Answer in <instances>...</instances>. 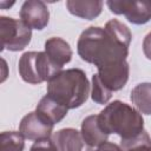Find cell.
<instances>
[{
	"mask_svg": "<svg viewBox=\"0 0 151 151\" xmlns=\"http://www.w3.org/2000/svg\"><path fill=\"white\" fill-rule=\"evenodd\" d=\"M143 52L144 55L151 60V32H149L143 40Z\"/></svg>",
	"mask_w": 151,
	"mask_h": 151,
	"instance_id": "cell-20",
	"label": "cell"
},
{
	"mask_svg": "<svg viewBox=\"0 0 151 151\" xmlns=\"http://www.w3.org/2000/svg\"><path fill=\"white\" fill-rule=\"evenodd\" d=\"M66 7L68 12L78 18L93 20L103 9V1L100 0H67Z\"/></svg>",
	"mask_w": 151,
	"mask_h": 151,
	"instance_id": "cell-14",
	"label": "cell"
},
{
	"mask_svg": "<svg viewBox=\"0 0 151 151\" xmlns=\"http://www.w3.org/2000/svg\"><path fill=\"white\" fill-rule=\"evenodd\" d=\"M123 151H151V138L147 131H143L136 138L129 140H120Z\"/></svg>",
	"mask_w": 151,
	"mask_h": 151,
	"instance_id": "cell-17",
	"label": "cell"
},
{
	"mask_svg": "<svg viewBox=\"0 0 151 151\" xmlns=\"http://www.w3.org/2000/svg\"><path fill=\"white\" fill-rule=\"evenodd\" d=\"M94 151H123V149H122L119 145L114 144V143L105 142L104 144L99 145V146L97 147V150H94Z\"/></svg>",
	"mask_w": 151,
	"mask_h": 151,
	"instance_id": "cell-21",
	"label": "cell"
},
{
	"mask_svg": "<svg viewBox=\"0 0 151 151\" xmlns=\"http://www.w3.org/2000/svg\"><path fill=\"white\" fill-rule=\"evenodd\" d=\"M97 74L99 76L101 83L111 92H114L122 90L126 85L130 74V66L127 61H123L112 66L99 68Z\"/></svg>",
	"mask_w": 151,
	"mask_h": 151,
	"instance_id": "cell-10",
	"label": "cell"
},
{
	"mask_svg": "<svg viewBox=\"0 0 151 151\" xmlns=\"http://www.w3.org/2000/svg\"><path fill=\"white\" fill-rule=\"evenodd\" d=\"M131 39L129 27L112 19L105 27L91 26L83 31L77 42V52L84 61L99 70L126 61Z\"/></svg>",
	"mask_w": 151,
	"mask_h": 151,
	"instance_id": "cell-1",
	"label": "cell"
},
{
	"mask_svg": "<svg viewBox=\"0 0 151 151\" xmlns=\"http://www.w3.org/2000/svg\"><path fill=\"white\" fill-rule=\"evenodd\" d=\"M88 94L90 83L80 68L64 70L47 81V96L68 110L80 107L87 100Z\"/></svg>",
	"mask_w": 151,
	"mask_h": 151,
	"instance_id": "cell-2",
	"label": "cell"
},
{
	"mask_svg": "<svg viewBox=\"0 0 151 151\" xmlns=\"http://www.w3.org/2000/svg\"><path fill=\"white\" fill-rule=\"evenodd\" d=\"M20 19L31 29H44L50 20V12L44 1L27 0L20 8Z\"/></svg>",
	"mask_w": 151,
	"mask_h": 151,
	"instance_id": "cell-8",
	"label": "cell"
},
{
	"mask_svg": "<svg viewBox=\"0 0 151 151\" xmlns=\"http://www.w3.org/2000/svg\"><path fill=\"white\" fill-rule=\"evenodd\" d=\"M67 111L68 109L66 106L61 105L60 103H58L47 94L40 99L35 109L37 113H39L42 118H45L47 122H50L53 125L61 122L66 117Z\"/></svg>",
	"mask_w": 151,
	"mask_h": 151,
	"instance_id": "cell-13",
	"label": "cell"
},
{
	"mask_svg": "<svg viewBox=\"0 0 151 151\" xmlns=\"http://www.w3.org/2000/svg\"><path fill=\"white\" fill-rule=\"evenodd\" d=\"M106 5L112 13L125 15L133 25H144L151 20V0H109Z\"/></svg>",
	"mask_w": 151,
	"mask_h": 151,
	"instance_id": "cell-6",
	"label": "cell"
},
{
	"mask_svg": "<svg viewBox=\"0 0 151 151\" xmlns=\"http://www.w3.org/2000/svg\"><path fill=\"white\" fill-rule=\"evenodd\" d=\"M101 127L110 134L116 133L122 140L136 138L144 131L142 113L129 104L113 100L98 114Z\"/></svg>",
	"mask_w": 151,
	"mask_h": 151,
	"instance_id": "cell-3",
	"label": "cell"
},
{
	"mask_svg": "<svg viewBox=\"0 0 151 151\" xmlns=\"http://www.w3.org/2000/svg\"><path fill=\"white\" fill-rule=\"evenodd\" d=\"M131 101L143 114H151V83H140L131 91Z\"/></svg>",
	"mask_w": 151,
	"mask_h": 151,
	"instance_id": "cell-15",
	"label": "cell"
},
{
	"mask_svg": "<svg viewBox=\"0 0 151 151\" xmlns=\"http://www.w3.org/2000/svg\"><path fill=\"white\" fill-rule=\"evenodd\" d=\"M18 70L21 79L28 84H41L48 81L63 68L55 66L45 52H25L18 64Z\"/></svg>",
	"mask_w": 151,
	"mask_h": 151,
	"instance_id": "cell-4",
	"label": "cell"
},
{
	"mask_svg": "<svg viewBox=\"0 0 151 151\" xmlns=\"http://www.w3.org/2000/svg\"><path fill=\"white\" fill-rule=\"evenodd\" d=\"M51 138L58 151H93L84 140L81 132L72 127L61 129L54 132Z\"/></svg>",
	"mask_w": 151,
	"mask_h": 151,
	"instance_id": "cell-9",
	"label": "cell"
},
{
	"mask_svg": "<svg viewBox=\"0 0 151 151\" xmlns=\"http://www.w3.org/2000/svg\"><path fill=\"white\" fill-rule=\"evenodd\" d=\"M25 137L17 131H5L0 134V151H24Z\"/></svg>",
	"mask_w": 151,
	"mask_h": 151,
	"instance_id": "cell-16",
	"label": "cell"
},
{
	"mask_svg": "<svg viewBox=\"0 0 151 151\" xmlns=\"http://www.w3.org/2000/svg\"><path fill=\"white\" fill-rule=\"evenodd\" d=\"M29 151H58L57 146L54 145L52 138H46L41 140H37L31 146Z\"/></svg>",
	"mask_w": 151,
	"mask_h": 151,
	"instance_id": "cell-19",
	"label": "cell"
},
{
	"mask_svg": "<svg viewBox=\"0 0 151 151\" xmlns=\"http://www.w3.org/2000/svg\"><path fill=\"white\" fill-rule=\"evenodd\" d=\"M45 53L50 60L60 68H63V66L68 64L72 59L70 44L59 37H52L45 41Z\"/></svg>",
	"mask_w": 151,
	"mask_h": 151,
	"instance_id": "cell-11",
	"label": "cell"
},
{
	"mask_svg": "<svg viewBox=\"0 0 151 151\" xmlns=\"http://www.w3.org/2000/svg\"><path fill=\"white\" fill-rule=\"evenodd\" d=\"M53 124L42 118L39 113L29 112L22 117L19 124V132L28 140H41L51 138L53 132Z\"/></svg>",
	"mask_w": 151,
	"mask_h": 151,
	"instance_id": "cell-7",
	"label": "cell"
},
{
	"mask_svg": "<svg viewBox=\"0 0 151 151\" xmlns=\"http://www.w3.org/2000/svg\"><path fill=\"white\" fill-rule=\"evenodd\" d=\"M32 38V29L21 20L0 17V39L1 51L8 50L12 52L22 51Z\"/></svg>",
	"mask_w": 151,
	"mask_h": 151,
	"instance_id": "cell-5",
	"label": "cell"
},
{
	"mask_svg": "<svg viewBox=\"0 0 151 151\" xmlns=\"http://www.w3.org/2000/svg\"><path fill=\"white\" fill-rule=\"evenodd\" d=\"M81 136L87 145L92 149L94 146H99L107 142L109 133L101 127L99 123L98 114H92L86 117L81 123Z\"/></svg>",
	"mask_w": 151,
	"mask_h": 151,
	"instance_id": "cell-12",
	"label": "cell"
},
{
	"mask_svg": "<svg viewBox=\"0 0 151 151\" xmlns=\"http://www.w3.org/2000/svg\"><path fill=\"white\" fill-rule=\"evenodd\" d=\"M92 87H91V98L97 104H107L112 97V92L101 83L99 76L96 73L92 76Z\"/></svg>",
	"mask_w": 151,
	"mask_h": 151,
	"instance_id": "cell-18",
	"label": "cell"
}]
</instances>
